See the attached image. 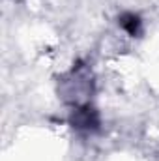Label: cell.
Segmentation results:
<instances>
[{
	"instance_id": "cell-1",
	"label": "cell",
	"mask_w": 159,
	"mask_h": 161,
	"mask_svg": "<svg viewBox=\"0 0 159 161\" xmlns=\"http://www.w3.org/2000/svg\"><path fill=\"white\" fill-rule=\"evenodd\" d=\"M122 26H123L131 36H135V34L139 32V28H140V21H139V17H135V15H123V17H122Z\"/></svg>"
}]
</instances>
